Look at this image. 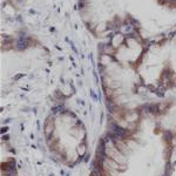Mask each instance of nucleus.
Masks as SVG:
<instances>
[{
  "label": "nucleus",
  "mask_w": 176,
  "mask_h": 176,
  "mask_svg": "<svg viewBox=\"0 0 176 176\" xmlns=\"http://www.w3.org/2000/svg\"><path fill=\"white\" fill-rule=\"evenodd\" d=\"M76 150H78V154H79L80 156H83L87 149H86V146L82 143V145H79V146H78V149H76Z\"/></svg>",
  "instance_id": "f03ea898"
},
{
  "label": "nucleus",
  "mask_w": 176,
  "mask_h": 176,
  "mask_svg": "<svg viewBox=\"0 0 176 176\" xmlns=\"http://www.w3.org/2000/svg\"><path fill=\"white\" fill-rule=\"evenodd\" d=\"M53 132H54V120H53V117H48L45 123V134L47 137H49Z\"/></svg>",
  "instance_id": "f257e3e1"
}]
</instances>
